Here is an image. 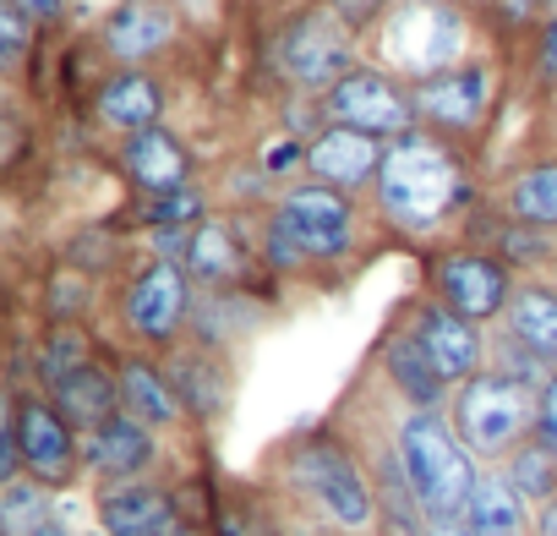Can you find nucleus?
Returning <instances> with one entry per match:
<instances>
[{
    "instance_id": "79ce46f5",
    "label": "nucleus",
    "mask_w": 557,
    "mask_h": 536,
    "mask_svg": "<svg viewBox=\"0 0 557 536\" xmlns=\"http://www.w3.org/2000/svg\"><path fill=\"white\" fill-rule=\"evenodd\" d=\"M148 257L186 268V257H191V230H148Z\"/></svg>"
},
{
    "instance_id": "ea45409f",
    "label": "nucleus",
    "mask_w": 557,
    "mask_h": 536,
    "mask_svg": "<svg viewBox=\"0 0 557 536\" xmlns=\"http://www.w3.org/2000/svg\"><path fill=\"white\" fill-rule=\"evenodd\" d=\"M388 7L394 0H329V12L361 39V34H377V23L388 17Z\"/></svg>"
},
{
    "instance_id": "c9c22d12",
    "label": "nucleus",
    "mask_w": 557,
    "mask_h": 536,
    "mask_svg": "<svg viewBox=\"0 0 557 536\" xmlns=\"http://www.w3.org/2000/svg\"><path fill=\"white\" fill-rule=\"evenodd\" d=\"M481 12L492 17V28H497V34H513V39L535 34V28L552 17L546 0H481Z\"/></svg>"
},
{
    "instance_id": "09e8293b",
    "label": "nucleus",
    "mask_w": 557,
    "mask_h": 536,
    "mask_svg": "<svg viewBox=\"0 0 557 536\" xmlns=\"http://www.w3.org/2000/svg\"><path fill=\"white\" fill-rule=\"evenodd\" d=\"M34 536H72V531H66V525H61V520H50V525H39V531H34Z\"/></svg>"
},
{
    "instance_id": "7c9ffc66",
    "label": "nucleus",
    "mask_w": 557,
    "mask_h": 536,
    "mask_svg": "<svg viewBox=\"0 0 557 536\" xmlns=\"http://www.w3.org/2000/svg\"><path fill=\"white\" fill-rule=\"evenodd\" d=\"M508 482H513V492L530 503V509H541L546 498H557V454L541 443V438H530V443H519L503 465H497Z\"/></svg>"
},
{
    "instance_id": "8fccbe9b",
    "label": "nucleus",
    "mask_w": 557,
    "mask_h": 536,
    "mask_svg": "<svg viewBox=\"0 0 557 536\" xmlns=\"http://www.w3.org/2000/svg\"><path fill=\"white\" fill-rule=\"evenodd\" d=\"M175 536H208V525H197V520H191V525H181Z\"/></svg>"
},
{
    "instance_id": "20e7f679",
    "label": "nucleus",
    "mask_w": 557,
    "mask_h": 536,
    "mask_svg": "<svg viewBox=\"0 0 557 536\" xmlns=\"http://www.w3.org/2000/svg\"><path fill=\"white\" fill-rule=\"evenodd\" d=\"M394 443H399V460L410 471V487H416L426 520H459L470 492H475V482H481V465L459 443L448 411H410V405H399Z\"/></svg>"
},
{
    "instance_id": "a878e982",
    "label": "nucleus",
    "mask_w": 557,
    "mask_h": 536,
    "mask_svg": "<svg viewBox=\"0 0 557 536\" xmlns=\"http://www.w3.org/2000/svg\"><path fill=\"white\" fill-rule=\"evenodd\" d=\"M50 400H55V411L72 422V433H77V438H83V433H94V427H104V422H115V416H121V378H115V356H99V362L77 367L66 383H55V389H50Z\"/></svg>"
},
{
    "instance_id": "39448f33",
    "label": "nucleus",
    "mask_w": 557,
    "mask_h": 536,
    "mask_svg": "<svg viewBox=\"0 0 557 536\" xmlns=\"http://www.w3.org/2000/svg\"><path fill=\"white\" fill-rule=\"evenodd\" d=\"M372 45H377L383 72L421 83V77H437V72L470 61L465 56L470 50V12L459 0H394L388 17L372 34Z\"/></svg>"
},
{
    "instance_id": "9d476101",
    "label": "nucleus",
    "mask_w": 557,
    "mask_h": 536,
    "mask_svg": "<svg viewBox=\"0 0 557 536\" xmlns=\"http://www.w3.org/2000/svg\"><path fill=\"white\" fill-rule=\"evenodd\" d=\"M443 307H454L459 318L470 324H503L519 280H513V268L492 252V246H443L432 263H426V285Z\"/></svg>"
},
{
    "instance_id": "dca6fc26",
    "label": "nucleus",
    "mask_w": 557,
    "mask_h": 536,
    "mask_svg": "<svg viewBox=\"0 0 557 536\" xmlns=\"http://www.w3.org/2000/svg\"><path fill=\"white\" fill-rule=\"evenodd\" d=\"M170 460L164 438L153 427H143L137 416H115L94 433H83V476L94 487H110V482H143V476H159Z\"/></svg>"
},
{
    "instance_id": "412c9836",
    "label": "nucleus",
    "mask_w": 557,
    "mask_h": 536,
    "mask_svg": "<svg viewBox=\"0 0 557 536\" xmlns=\"http://www.w3.org/2000/svg\"><path fill=\"white\" fill-rule=\"evenodd\" d=\"M94 121L104 132H115L121 143L126 137H143L153 126H164V88L153 72L143 66H126V72H110L94 94Z\"/></svg>"
},
{
    "instance_id": "72a5a7b5",
    "label": "nucleus",
    "mask_w": 557,
    "mask_h": 536,
    "mask_svg": "<svg viewBox=\"0 0 557 536\" xmlns=\"http://www.w3.org/2000/svg\"><path fill=\"white\" fill-rule=\"evenodd\" d=\"M99 307L94 275H77V268H61V275L45 285V324H88Z\"/></svg>"
},
{
    "instance_id": "f704fd0d",
    "label": "nucleus",
    "mask_w": 557,
    "mask_h": 536,
    "mask_svg": "<svg viewBox=\"0 0 557 536\" xmlns=\"http://www.w3.org/2000/svg\"><path fill=\"white\" fill-rule=\"evenodd\" d=\"M132 219L148 224V230H197L208 219V197L197 186H181V192H164V197H143Z\"/></svg>"
},
{
    "instance_id": "c756f323",
    "label": "nucleus",
    "mask_w": 557,
    "mask_h": 536,
    "mask_svg": "<svg viewBox=\"0 0 557 536\" xmlns=\"http://www.w3.org/2000/svg\"><path fill=\"white\" fill-rule=\"evenodd\" d=\"M503 214L519 219V224H535V230H557V159H535V165H519L508 181H503Z\"/></svg>"
},
{
    "instance_id": "393cba45",
    "label": "nucleus",
    "mask_w": 557,
    "mask_h": 536,
    "mask_svg": "<svg viewBox=\"0 0 557 536\" xmlns=\"http://www.w3.org/2000/svg\"><path fill=\"white\" fill-rule=\"evenodd\" d=\"M262 324H268V307L257 302L251 285H240V291H197V313H191V340L197 345L235 356Z\"/></svg>"
},
{
    "instance_id": "473e14b6",
    "label": "nucleus",
    "mask_w": 557,
    "mask_h": 536,
    "mask_svg": "<svg viewBox=\"0 0 557 536\" xmlns=\"http://www.w3.org/2000/svg\"><path fill=\"white\" fill-rule=\"evenodd\" d=\"M55 520V492L34 476L0 487V536H34L39 525Z\"/></svg>"
},
{
    "instance_id": "7ed1b4c3",
    "label": "nucleus",
    "mask_w": 557,
    "mask_h": 536,
    "mask_svg": "<svg viewBox=\"0 0 557 536\" xmlns=\"http://www.w3.org/2000/svg\"><path fill=\"white\" fill-rule=\"evenodd\" d=\"M356 197L339 186H323L312 175L290 181L262 219L257 257L262 275H307V268H334L356 252Z\"/></svg>"
},
{
    "instance_id": "cd10ccee",
    "label": "nucleus",
    "mask_w": 557,
    "mask_h": 536,
    "mask_svg": "<svg viewBox=\"0 0 557 536\" xmlns=\"http://www.w3.org/2000/svg\"><path fill=\"white\" fill-rule=\"evenodd\" d=\"M99 362V340L88 324H45L39 345H34V362H28V389H55L66 383L77 367Z\"/></svg>"
},
{
    "instance_id": "4c0bfd02",
    "label": "nucleus",
    "mask_w": 557,
    "mask_h": 536,
    "mask_svg": "<svg viewBox=\"0 0 557 536\" xmlns=\"http://www.w3.org/2000/svg\"><path fill=\"white\" fill-rule=\"evenodd\" d=\"M121 257V246L104 235V230H83V235H72V246H66V268H77V275H110V263Z\"/></svg>"
},
{
    "instance_id": "c85d7f7f",
    "label": "nucleus",
    "mask_w": 557,
    "mask_h": 536,
    "mask_svg": "<svg viewBox=\"0 0 557 536\" xmlns=\"http://www.w3.org/2000/svg\"><path fill=\"white\" fill-rule=\"evenodd\" d=\"M530 503L513 492V482L497 471V465H486L481 471V482H475V492H470V503H465V525L475 531V536H530Z\"/></svg>"
},
{
    "instance_id": "c03bdc74",
    "label": "nucleus",
    "mask_w": 557,
    "mask_h": 536,
    "mask_svg": "<svg viewBox=\"0 0 557 536\" xmlns=\"http://www.w3.org/2000/svg\"><path fill=\"white\" fill-rule=\"evenodd\" d=\"M285 536H350V531H339V525H323V520H312V514H290V509H285Z\"/></svg>"
},
{
    "instance_id": "423d86ee",
    "label": "nucleus",
    "mask_w": 557,
    "mask_h": 536,
    "mask_svg": "<svg viewBox=\"0 0 557 536\" xmlns=\"http://www.w3.org/2000/svg\"><path fill=\"white\" fill-rule=\"evenodd\" d=\"M535 416H541V389L486 367L470 383L454 389L448 400V422L459 433V443L475 454V465H503L519 443L535 438Z\"/></svg>"
},
{
    "instance_id": "49530a36",
    "label": "nucleus",
    "mask_w": 557,
    "mask_h": 536,
    "mask_svg": "<svg viewBox=\"0 0 557 536\" xmlns=\"http://www.w3.org/2000/svg\"><path fill=\"white\" fill-rule=\"evenodd\" d=\"M530 536H557V498H546V503L530 514Z\"/></svg>"
},
{
    "instance_id": "de8ad7c7",
    "label": "nucleus",
    "mask_w": 557,
    "mask_h": 536,
    "mask_svg": "<svg viewBox=\"0 0 557 536\" xmlns=\"http://www.w3.org/2000/svg\"><path fill=\"white\" fill-rule=\"evenodd\" d=\"M426 536H475V531H470V525H465V514H459V520H432V525H426Z\"/></svg>"
},
{
    "instance_id": "37998d69",
    "label": "nucleus",
    "mask_w": 557,
    "mask_h": 536,
    "mask_svg": "<svg viewBox=\"0 0 557 536\" xmlns=\"http://www.w3.org/2000/svg\"><path fill=\"white\" fill-rule=\"evenodd\" d=\"M535 438L557 454V373L541 383V416H535Z\"/></svg>"
},
{
    "instance_id": "5701e85b",
    "label": "nucleus",
    "mask_w": 557,
    "mask_h": 536,
    "mask_svg": "<svg viewBox=\"0 0 557 536\" xmlns=\"http://www.w3.org/2000/svg\"><path fill=\"white\" fill-rule=\"evenodd\" d=\"M115 165L121 175L143 192V197H164V192H181L191 186V148L186 137H175L170 126H153L143 137H126L115 148Z\"/></svg>"
},
{
    "instance_id": "0eeeda50",
    "label": "nucleus",
    "mask_w": 557,
    "mask_h": 536,
    "mask_svg": "<svg viewBox=\"0 0 557 536\" xmlns=\"http://www.w3.org/2000/svg\"><path fill=\"white\" fill-rule=\"evenodd\" d=\"M191 313H197V285L181 263L143 257L115 291V324L126 334V351L170 356L181 340H191Z\"/></svg>"
},
{
    "instance_id": "a19ab883",
    "label": "nucleus",
    "mask_w": 557,
    "mask_h": 536,
    "mask_svg": "<svg viewBox=\"0 0 557 536\" xmlns=\"http://www.w3.org/2000/svg\"><path fill=\"white\" fill-rule=\"evenodd\" d=\"M530 61H535V83L541 88H557V12L535 28V56Z\"/></svg>"
},
{
    "instance_id": "f03ea898",
    "label": "nucleus",
    "mask_w": 557,
    "mask_h": 536,
    "mask_svg": "<svg viewBox=\"0 0 557 536\" xmlns=\"http://www.w3.org/2000/svg\"><path fill=\"white\" fill-rule=\"evenodd\" d=\"M372 192H377V214L405 235H437L475 208V186L454 143L421 126L388 143Z\"/></svg>"
},
{
    "instance_id": "6ab92c4d",
    "label": "nucleus",
    "mask_w": 557,
    "mask_h": 536,
    "mask_svg": "<svg viewBox=\"0 0 557 536\" xmlns=\"http://www.w3.org/2000/svg\"><path fill=\"white\" fill-rule=\"evenodd\" d=\"M115 378H121V411L137 416L143 427H153L159 438H175L186 433V405L164 373V356H148V351H115Z\"/></svg>"
},
{
    "instance_id": "1a4fd4ad",
    "label": "nucleus",
    "mask_w": 557,
    "mask_h": 536,
    "mask_svg": "<svg viewBox=\"0 0 557 536\" xmlns=\"http://www.w3.org/2000/svg\"><path fill=\"white\" fill-rule=\"evenodd\" d=\"M7 427L17 433L23 476L45 482L50 492H66V487L83 482V438L72 433V422L55 411V400L45 389L12 383V394H7Z\"/></svg>"
},
{
    "instance_id": "f3484780",
    "label": "nucleus",
    "mask_w": 557,
    "mask_h": 536,
    "mask_svg": "<svg viewBox=\"0 0 557 536\" xmlns=\"http://www.w3.org/2000/svg\"><path fill=\"white\" fill-rule=\"evenodd\" d=\"M367 373L383 378L388 400H399V405H410V411H448V400H454V389L443 383V373L426 362V351L410 340V329H405L399 318H388V329L377 334Z\"/></svg>"
},
{
    "instance_id": "2eb2a0df",
    "label": "nucleus",
    "mask_w": 557,
    "mask_h": 536,
    "mask_svg": "<svg viewBox=\"0 0 557 536\" xmlns=\"http://www.w3.org/2000/svg\"><path fill=\"white\" fill-rule=\"evenodd\" d=\"M164 373H170V383H175V394H181V405H186V422H191L197 433H213V427L230 416L235 383H240L235 356L208 351V345H197V340H181V345L164 356Z\"/></svg>"
},
{
    "instance_id": "9b49d317",
    "label": "nucleus",
    "mask_w": 557,
    "mask_h": 536,
    "mask_svg": "<svg viewBox=\"0 0 557 536\" xmlns=\"http://www.w3.org/2000/svg\"><path fill=\"white\" fill-rule=\"evenodd\" d=\"M410 94H416L421 132H437V137L459 143V137H475L486 126V115L497 105V66L481 61V56H470V61L437 72V77L410 83Z\"/></svg>"
},
{
    "instance_id": "ddd939ff",
    "label": "nucleus",
    "mask_w": 557,
    "mask_h": 536,
    "mask_svg": "<svg viewBox=\"0 0 557 536\" xmlns=\"http://www.w3.org/2000/svg\"><path fill=\"white\" fill-rule=\"evenodd\" d=\"M94 520L104 536H175L181 525L197 520V509H191L186 487H175L164 476H143V482L94 487Z\"/></svg>"
},
{
    "instance_id": "2f4dec72",
    "label": "nucleus",
    "mask_w": 557,
    "mask_h": 536,
    "mask_svg": "<svg viewBox=\"0 0 557 536\" xmlns=\"http://www.w3.org/2000/svg\"><path fill=\"white\" fill-rule=\"evenodd\" d=\"M486 246L508 263V268H524V275H535V268H546L552 257H557V241H552V230H535V224H519V219H497L492 230H486Z\"/></svg>"
},
{
    "instance_id": "4be33fe9",
    "label": "nucleus",
    "mask_w": 557,
    "mask_h": 536,
    "mask_svg": "<svg viewBox=\"0 0 557 536\" xmlns=\"http://www.w3.org/2000/svg\"><path fill=\"white\" fill-rule=\"evenodd\" d=\"M383 154H388L383 137H367V132H350V126H329L318 143H307V175L323 181V186H339V192H361V186H377Z\"/></svg>"
},
{
    "instance_id": "6e6552de",
    "label": "nucleus",
    "mask_w": 557,
    "mask_h": 536,
    "mask_svg": "<svg viewBox=\"0 0 557 536\" xmlns=\"http://www.w3.org/2000/svg\"><path fill=\"white\" fill-rule=\"evenodd\" d=\"M273 66L296 94H334L356 66H367L356 56V34L329 12V7H307L301 17H290L273 39Z\"/></svg>"
},
{
    "instance_id": "e433bc0d",
    "label": "nucleus",
    "mask_w": 557,
    "mask_h": 536,
    "mask_svg": "<svg viewBox=\"0 0 557 536\" xmlns=\"http://www.w3.org/2000/svg\"><path fill=\"white\" fill-rule=\"evenodd\" d=\"M486 367H497V373H508V378H519V383H530V389H541V383L552 378L546 362H535L524 345H513V340L497 334V329H492V356H486Z\"/></svg>"
},
{
    "instance_id": "bb28decb",
    "label": "nucleus",
    "mask_w": 557,
    "mask_h": 536,
    "mask_svg": "<svg viewBox=\"0 0 557 536\" xmlns=\"http://www.w3.org/2000/svg\"><path fill=\"white\" fill-rule=\"evenodd\" d=\"M497 334H508L513 345H524L535 362H546L557 373V285L524 280L497 324Z\"/></svg>"
},
{
    "instance_id": "a211bd4d",
    "label": "nucleus",
    "mask_w": 557,
    "mask_h": 536,
    "mask_svg": "<svg viewBox=\"0 0 557 536\" xmlns=\"http://www.w3.org/2000/svg\"><path fill=\"white\" fill-rule=\"evenodd\" d=\"M181 39V12L170 0H115V12L99 23V50L126 72L164 56Z\"/></svg>"
},
{
    "instance_id": "f8f14e48",
    "label": "nucleus",
    "mask_w": 557,
    "mask_h": 536,
    "mask_svg": "<svg viewBox=\"0 0 557 536\" xmlns=\"http://www.w3.org/2000/svg\"><path fill=\"white\" fill-rule=\"evenodd\" d=\"M394 318L410 329V340L426 351V362L443 373V383H448V389H459V383H470L475 373H486L492 334H486L481 324L459 318L454 307H443L432 291H416V296H405Z\"/></svg>"
},
{
    "instance_id": "603ef678",
    "label": "nucleus",
    "mask_w": 557,
    "mask_h": 536,
    "mask_svg": "<svg viewBox=\"0 0 557 536\" xmlns=\"http://www.w3.org/2000/svg\"><path fill=\"white\" fill-rule=\"evenodd\" d=\"M88 536H104V531H88Z\"/></svg>"
},
{
    "instance_id": "58836bf2",
    "label": "nucleus",
    "mask_w": 557,
    "mask_h": 536,
    "mask_svg": "<svg viewBox=\"0 0 557 536\" xmlns=\"http://www.w3.org/2000/svg\"><path fill=\"white\" fill-rule=\"evenodd\" d=\"M34 34H39V23H34L23 7H12V0H0V61L17 66V61L28 56Z\"/></svg>"
},
{
    "instance_id": "aec40b11",
    "label": "nucleus",
    "mask_w": 557,
    "mask_h": 536,
    "mask_svg": "<svg viewBox=\"0 0 557 536\" xmlns=\"http://www.w3.org/2000/svg\"><path fill=\"white\" fill-rule=\"evenodd\" d=\"M262 268L257 241L240 235V224L230 219H202L191 230V257H186V275L197 291H240L251 285V275Z\"/></svg>"
},
{
    "instance_id": "4468645a",
    "label": "nucleus",
    "mask_w": 557,
    "mask_h": 536,
    "mask_svg": "<svg viewBox=\"0 0 557 536\" xmlns=\"http://www.w3.org/2000/svg\"><path fill=\"white\" fill-rule=\"evenodd\" d=\"M329 115H334V126H350V132H367V137H383V143H394V137L421 126L410 83L383 72V66H356L329 94Z\"/></svg>"
},
{
    "instance_id": "a18cd8bd",
    "label": "nucleus",
    "mask_w": 557,
    "mask_h": 536,
    "mask_svg": "<svg viewBox=\"0 0 557 536\" xmlns=\"http://www.w3.org/2000/svg\"><path fill=\"white\" fill-rule=\"evenodd\" d=\"M12 7H23L39 28H50V23H61V17H66V0H12Z\"/></svg>"
},
{
    "instance_id": "3c124183",
    "label": "nucleus",
    "mask_w": 557,
    "mask_h": 536,
    "mask_svg": "<svg viewBox=\"0 0 557 536\" xmlns=\"http://www.w3.org/2000/svg\"><path fill=\"white\" fill-rule=\"evenodd\" d=\"M66 7H99V0H66Z\"/></svg>"
},
{
    "instance_id": "b1692460",
    "label": "nucleus",
    "mask_w": 557,
    "mask_h": 536,
    "mask_svg": "<svg viewBox=\"0 0 557 536\" xmlns=\"http://www.w3.org/2000/svg\"><path fill=\"white\" fill-rule=\"evenodd\" d=\"M202 525L208 536H285V509L268 487L246 482H208L202 487Z\"/></svg>"
},
{
    "instance_id": "f257e3e1",
    "label": "nucleus",
    "mask_w": 557,
    "mask_h": 536,
    "mask_svg": "<svg viewBox=\"0 0 557 536\" xmlns=\"http://www.w3.org/2000/svg\"><path fill=\"white\" fill-rule=\"evenodd\" d=\"M262 487L290 514H312L350 536H377V487L356 433L339 422H312L278 438L262 460Z\"/></svg>"
}]
</instances>
